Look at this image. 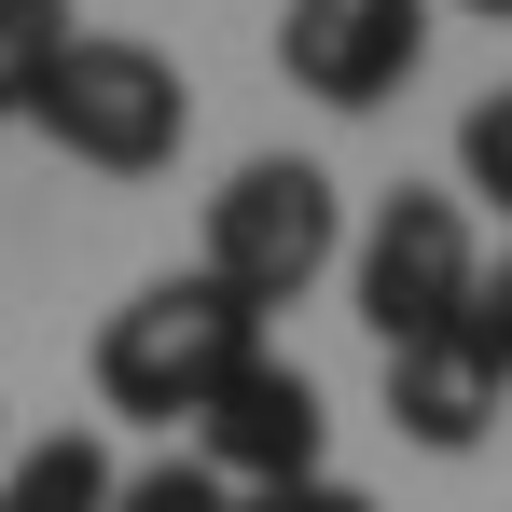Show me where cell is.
Wrapping results in <instances>:
<instances>
[{"instance_id":"obj_6","label":"cell","mask_w":512,"mask_h":512,"mask_svg":"<svg viewBox=\"0 0 512 512\" xmlns=\"http://www.w3.org/2000/svg\"><path fill=\"white\" fill-rule=\"evenodd\" d=\"M319 443H333V402H319V374H305V360H277V346H263L250 374H222V402L194 416V457H208L236 499L305 485V471H319Z\"/></svg>"},{"instance_id":"obj_11","label":"cell","mask_w":512,"mask_h":512,"mask_svg":"<svg viewBox=\"0 0 512 512\" xmlns=\"http://www.w3.org/2000/svg\"><path fill=\"white\" fill-rule=\"evenodd\" d=\"M457 167H471V194L512 222V97H471V125H457Z\"/></svg>"},{"instance_id":"obj_10","label":"cell","mask_w":512,"mask_h":512,"mask_svg":"<svg viewBox=\"0 0 512 512\" xmlns=\"http://www.w3.org/2000/svg\"><path fill=\"white\" fill-rule=\"evenodd\" d=\"M111 512H236V485L208 471V457H153V471H125Z\"/></svg>"},{"instance_id":"obj_14","label":"cell","mask_w":512,"mask_h":512,"mask_svg":"<svg viewBox=\"0 0 512 512\" xmlns=\"http://www.w3.org/2000/svg\"><path fill=\"white\" fill-rule=\"evenodd\" d=\"M457 14H512V0H457Z\"/></svg>"},{"instance_id":"obj_4","label":"cell","mask_w":512,"mask_h":512,"mask_svg":"<svg viewBox=\"0 0 512 512\" xmlns=\"http://www.w3.org/2000/svg\"><path fill=\"white\" fill-rule=\"evenodd\" d=\"M471 291H485L471 208L402 180V194L360 222V319H374V346H429V333H457V319H471Z\"/></svg>"},{"instance_id":"obj_15","label":"cell","mask_w":512,"mask_h":512,"mask_svg":"<svg viewBox=\"0 0 512 512\" xmlns=\"http://www.w3.org/2000/svg\"><path fill=\"white\" fill-rule=\"evenodd\" d=\"M0 457H14V443H0Z\"/></svg>"},{"instance_id":"obj_13","label":"cell","mask_w":512,"mask_h":512,"mask_svg":"<svg viewBox=\"0 0 512 512\" xmlns=\"http://www.w3.org/2000/svg\"><path fill=\"white\" fill-rule=\"evenodd\" d=\"M236 512H374V499L333 485V471H305V485H263V499H236Z\"/></svg>"},{"instance_id":"obj_5","label":"cell","mask_w":512,"mask_h":512,"mask_svg":"<svg viewBox=\"0 0 512 512\" xmlns=\"http://www.w3.org/2000/svg\"><path fill=\"white\" fill-rule=\"evenodd\" d=\"M416 56H429V0H291V14H277V70L319 97V111L402 97Z\"/></svg>"},{"instance_id":"obj_3","label":"cell","mask_w":512,"mask_h":512,"mask_svg":"<svg viewBox=\"0 0 512 512\" xmlns=\"http://www.w3.org/2000/svg\"><path fill=\"white\" fill-rule=\"evenodd\" d=\"M346 250V208H333V167H305V153H250V167L208 194V263L194 277H222L250 319L277 305H305Z\"/></svg>"},{"instance_id":"obj_1","label":"cell","mask_w":512,"mask_h":512,"mask_svg":"<svg viewBox=\"0 0 512 512\" xmlns=\"http://www.w3.org/2000/svg\"><path fill=\"white\" fill-rule=\"evenodd\" d=\"M263 360V319L222 291V277H153V291H125L111 305V333H97V402L139 429H180L222 402V374H250Z\"/></svg>"},{"instance_id":"obj_7","label":"cell","mask_w":512,"mask_h":512,"mask_svg":"<svg viewBox=\"0 0 512 512\" xmlns=\"http://www.w3.org/2000/svg\"><path fill=\"white\" fill-rule=\"evenodd\" d=\"M499 360L471 346V319L457 333H429V346H388V429L402 443H429V457H471L485 429H499Z\"/></svg>"},{"instance_id":"obj_12","label":"cell","mask_w":512,"mask_h":512,"mask_svg":"<svg viewBox=\"0 0 512 512\" xmlns=\"http://www.w3.org/2000/svg\"><path fill=\"white\" fill-rule=\"evenodd\" d=\"M471 346L499 360V388H512V263H499V277H485V291H471Z\"/></svg>"},{"instance_id":"obj_9","label":"cell","mask_w":512,"mask_h":512,"mask_svg":"<svg viewBox=\"0 0 512 512\" xmlns=\"http://www.w3.org/2000/svg\"><path fill=\"white\" fill-rule=\"evenodd\" d=\"M56 56H70V0H0V125H28Z\"/></svg>"},{"instance_id":"obj_8","label":"cell","mask_w":512,"mask_h":512,"mask_svg":"<svg viewBox=\"0 0 512 512\" xmlns=\"http://www.w3.org/2000/svg\"><path fill=\"white\" fill-rule=\"evenodd\" d=\"M111 443L97 429H42L28 457H0V512H111Z\"/></svg>"},{"instance_id":"obj_2","label":"cell","mask_w":512,"mask_h":512,"mask_svg":"<svg viewBox=\"0 0 512 512\" xmlns=\"http://www.w3.org/2000/svg\"><path fill=\"white\" fill-rule=\"evenodd\" d=\"M28 125H42L70 167H97V180H153V167H180L194 84H180L153 42H125V28H70V56L42 70Z\"/></svg>"}]
</instances>
